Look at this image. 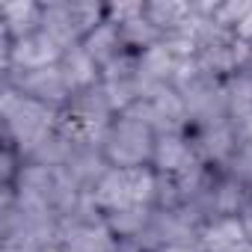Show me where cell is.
Masks as SVG:
<instances>
[{"mask_svg": "<svg viewBox=\"0 0 252 252\" xmlns=\"http://www.w3.org/2000/svg\"><path fill=\"white\" fill-rule=\"evenodd\" d=\"M60 110L24 98L15 86L0 83V143H9L24 160L57 131Z\"/></svg>", "mask_w": 252, "mask_h": 252, "instance_id": "cell-1", "label": "cell"}, {"mask_svg": "<svg viewBox=\"0 0 252 252\" xmlns=\"http://www.w3.org/2000/svg\"><path fill=\"white\" fill-rule=\"evenodd\" d=\"M155 128L134 116V113H119L101 137V155L110 169H140L152 166L155 155Z\"/></svg>", "mask_w": 252, "mask_h": 252, "instance_id": "cell-2", "label": "cell"}, {"mask_svg": "<svg viewBox=\"0 0 252 252\" xmlns=\"http://www.w3.org/2000/svg\"><path fill=\"white\" fill-rule=\"evenodd\" d=\"M155 184H158V172L152 166H140V169H107L98 184L89 190L92 202L98 205L101 214L128 208V205H155Z\"/></svg>", "mask_w": 252, "mask_h": 252, "instance_id": "cell-3", "label": "cell"}, {"mask_svg": "<svg viewBox=\"0 0 252 252\" xmlns=\"http://www.w3.org/2000/svg\"><path fill=\"white\" fill-rule=\"evenodd\" d=\"M107 3H83V0H48L42 30L63 48L83 45V39L107 18Z\"/></svg>", "mask_w": 252, "mask_h": 252, "instance_id": "cell-4", "label": "cell"}, {"mask_svg": "<svg viewBox=\"0 0 252 252\" xmlns=\"http://www.w3.org/2000/svg\"><path fill=\"white\" fill-rule=\"evenodd\" d=\"M116 119V110L104 92V86H92L83 92H74L71 101L60 110L57 131H63L68 140H98L104 137L107 125Z\"/></svg>", "mask_w": 252, "mask_h": 252, "instance_id": "cell-5", "label": "cell"}, {"mask_svg": "<svg viewBox=\"0 0 252 252\" xmlns=\"http://www.w3.org/2000/svg\"><path fill=\"white\" fill-rule=\"evenodd\" d=\"M63 54L65 51L45 30H39L21 42L0 39V80L15 77V74H27V71H39L48 65H60Z\"/></svg>", "mask_w": 252, "mask_h": 252, "instance_id": "cell-6", "label": "cell"}, {"mask_svg": "<svg viewBox=\"0 0 252 252\" xmlns=\"http://www.w3.org/2000/svg\"><path fill=\"white\" fill-rule=\"evenodd\" d=\"M128 113L146 119L155 134H181L190 128V116H187V104L181 98V92L172 83L155 86L143 95L140 104H134Z\"/></svg>", "mask_w": 252, "mask_h": 252, "instance_id": "cell-7", "label": "cell"}, {"mask_svg": "<svg viewBox=\"0 0 252 252\" xmlns=\"http://www.w3.org/2000/svg\"><path fill=\"white\" fill-rule=\"evenodd\" d=\"M0 83H9L24 98L48 104L54 110H63L71 101V95H74V89H71V83H68V77H65V71L60 65H48V68H39V71L15 74V77H6V80H0Z\"/></svg>", "mask_w": 252, "mask_h": 252, "instance_id": "cell-8", "label": "cell"}, {"mask_svg": "<svg viewBox=\"0 0 252 252\" xmlns=\"http://www.w3.org/2000/svg\"><path fill=\"white\" fill-rule=\"evenodd\" d=\"M190 143L196 149V158L211 166V169H222L234 149H237V137L231 131V122H214V125H202V128H190Z\"/></svg>", "mask_w": 252, "mask_h": 252, "instance_id": "cell-9", "label": "cell"}, {"mask_svg": "<svg viewBox=\"0 0 252 252\" xmlns=\"http://www.w3.org/2000/svg\"><path fill=\"white\" fill-rule=\"evenodd\" d=\"M116 243L119 240L113 237L104 220H92V222L63 220L60 252H116Z\"/></svg>", "mask_w": 252, "mask_h": 252, "instance_id": "cell-10", "label": "cell"}, {"mask_svg": "<svg viewBox=\"0 0 252 252\" xmlns=\"http://www.w3.org/2000/svg\"><path fill=\"white\" fill-rule=\"evenodd\" d=\"M45 3L39 0H9L0 6V39L21 42L42 30Z\"/></svg>", "mask_w": 252, "mask_h": 252, "instance_id": "cell-11", "label": "cell"}, {"mask_svg": "<svg viewBox=\"0 0 252 252\" xmlns=\"http://www.w3.org/2000/svg\"><path fill=\"white\" fill-rule=\"evenodd\" d=\"M196 160H199V158H196V149H193L187 131H181V134H158V140H155V155H152V169H155V172L178 175V172H184L187 166H193Z\"/></svg>", "mask_w": 252, "mask_h": 252, "instance_id": "cell-12", "label": "cell"}, {"mask_svg": "<svg viewBox=\"0 0 252 252\" xmlns=\"http://www.w3.org/2000/svg\"><path fill=\"white\" fill-rule=\"evenodd\" d=\"M83 190H92L98 184V178L110 169L104 155H101V143L98 140H71V155L68 163L63 166Z\"/></svg>", "mask_w": 252, "mask_h": 252, "instance_id": "cell-13", "label": "cell"}, {"mask_svg": "<svg viewBox=\"0 0 252 252\" xmlns=\"http://www.w3.org/2000/svg\"><path fill=\"white\" fill-rule=\"evenodd\" d=\"M175 68H178V60L169 54V48L163 42L137 54V80H140L143 92H149L155 86H163V83H172Z\"/></svg>", "mask_w": 252, "mask_h": 252, "instance_id": "cell-14", "label": "cell"}, {"mask_svg": "<svg viewBox=\"0 0 252 252\" xmlns=\"http://www.w3.org/2000/svg\"><path fill=\"white\" fill-rule=\"evenodd\" d=\"M143 15L163 36L193 27V9H190L187 0H146V3H143Z\"/></svg>", "mask_w": 252, "mask_h": 252, "instance_id": "cell-15", "label": "cell"}, {"mask_svg": "<svg viewBox=\"0 0 252 252\" xmlns=\"http://www.w3.org/2000/svg\"><path fill=\"white\" fill-rule=\"evenodd\" d=\"M83 51L101 65V71H104L113 60H119L122 54H128V48H125V42H122L119 24H113V21H107V18L83 39Z\"/></svg>", "mask_w": 252, "mask_h": 252, "instance_id": "cell-16", "label": "cell"}, {"mask_svg": "<svg viewBox=\"0 0 252 252\" xmlns=\"http://www.w3.org/2000/svg\"><path fill=\"white\" fill-rule=\"evenodd\" d=\"M240 243H249L240 217H214L199 234L202 252H222V249H234Z\"/></svg>", "mask_w": 252, "mask_h": 252, "instance_id": "cell-17", "label": "cell"}, {"mask_svg": "<svg viewBox=\"0 0 252 252\" xmlns=\"http://www.w3.org/2000/svg\"><path fill=\"white\" fill-rule=\"evenodd\" d=\"M152 214H155V208H149V205H128V208L104 214V222L116 240H140L152 222Z\"/></svg>", "mask_w": 252, "mask_h": 252, "instance_id": "cell-18", "label": "cell"}, {"mask_svg": "<svg viewBox=\"0 0 252 252\" xmlns=\"http://www.w3.org/2000/svg\"><path fill=\"white\" fill-rule=\"evenodd\" d=\"M60 68L65 71V77H68V83H71L74 92H83V89H92V86L101 83V65L83 51V45L68 48V51L63 54Z\"/></svg>", "mask_w": 252, "mask_h": 252, "instance_id": "cell-19", "label": "cell"}, {"mask_svg": "<svg viewBox=\"0 0 252 252\" xmlns=\"http://www.w3.org/2000/svg\"><path fill=\"white\" fill-rule=\"evenodd\" d=\"M119 30H122L125 48H128L131 54H143V51H149V48H155V45L163 42V33H160L146 15H137V18H131L128 24H119Z\"/></svg>", "mask_w": 252, "mask_h": 252, "instance_id": "cell-20", "label": "cell"}, {"mask_svg": "<svg viewBox=\"0 0 252 252\" xmlns=\"http://www.w3.org/2000/svg\"><path fill=\"white\" fill-rule=\"evenodd\" d=\"M249 12H252V0H217L211 21L228 33H237V27L246 21Z\"/></svg>", "mask_w": 252, "mask_h": 252, "instance_id": "cell-21", "label": "cell"}, {"mask_svg": "<svg viewBox=\"0 0 252 252\" xmlns=\"http://www.w3.org/2000/svg\"><path fill=\"white\" fill-rule=\"evenodd\" d=\"M184 193H181V184L175 175H166V172H158V184H155V211H178L184 208Z\"/></svg>", "mask_w": 252, "mask_h": 252, "instance_id": "cell-22", "label": "cell"}, {"mask_svg": "<svg viewBox=\"0 0 252 252\" xmlns=\"http://www.w3.org/2000/svg\"><path fill=\"white\" fill-rule=\"evenodd\" d=\"M222 172H228L234 181H240L243 187L252 190V143L237 146L234 155H231V160L222 166Z\"/></svg>", "mask_w": 252, "mask_h": 252, "instance_id": "cell-23", "label": "cell"}, {"mask_svg": "<svg viewBox=\"0 0 252 252\" xmlns=\"http://www.w3.org/2000/svg\"><path fill=\"white\" fill-rule=\"evenodd\" d=\"M143 3L146 0H119V3H107V21L113 24H128L131 18L143 15Z\"/></svg>", "mask_w": 252, "mask_h": 252, "instance_id": "cell-24", "label": "cell"}, {"mask_svg": "<svg viewBox=\"0 0 252 252\" xmlns=\"http://www.w3.org/2000/svg\"><path fill=\"white\" fill-rule=\"evenodd\" d=\"M228 122H231V131L237 137V146L252 143V107H243V110L228 113Z\"/></svg>", "mask_w": 252, "mask_h": 252, "instance_id": "cell-25", "label": "cell"}, {"mask_svg": "<svg viewBox=\"0 0 252 252\" xmlns=\"http://www.w3.org/2000/svg\"><path fill=\"white\" fill-rule=\"evenodd\" d=\"M240 222H243V231H246V240L252 243V199H249V205L243 208V214H240Z\"/></svg>", "mask_w": 252, "mask_h": 252, "instance_id": "cell-26", "label": "cell"}, {"mask_svg": "<svg viewBox=\"0 0 252 252\" xmlns=\"http://www.w3.org/2000/svg\"><path fill=\"white\" fill-rule=\"evenodd\" d=\"M234 36H237L240 42H252V12L246 15V21L237 27V33H234Z\"/></svg>", "mask_w": 252, "mask_h": 252, "instance_id": "cell-27", "label": "cell"}, {"mask_svg": "<svg viewBox=\"0 0 252 252\" xmlns=\"http://www.w3.org/2000/svg\"><path fill=\"white\" fill-rule=\"evenodd\" d=\"M158 252H202L196 243H169V246H160Z\"/></svg>", "mask_w": 252, "mask_h": 252, "instance_id": "cell-28", "label": "cell"}]
</instances>
